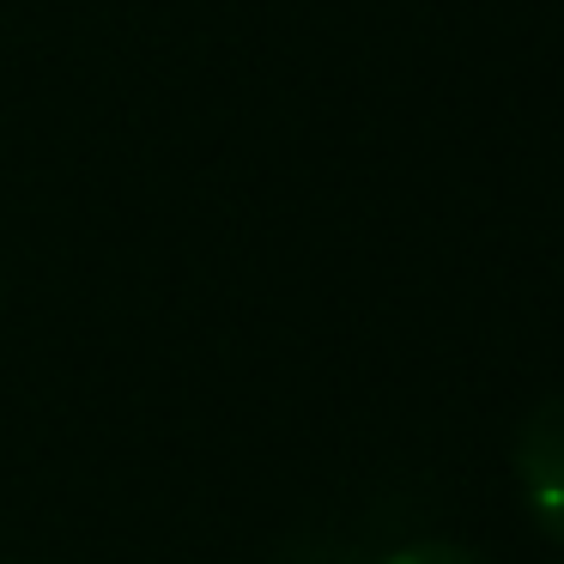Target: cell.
<instances>
[{
    "label": "cell",
    "mask_w": 564,
    "mask_h": 564,
    "mask_svg": "<svg viewBox=\"0 0 564 564\" xmlns=\"http://www.w3.org/2000/svg\"><path fill=\"white\" fill-rule=\"evenodd\" d=\"M516 491L552 546H564V394H546L516 431Z\"/></svg>",
    "instance_id": "obj_1"
},
{
    "label": "cell",
    "mask_w": 564,
    "mask_h": 564,
    "mask_svg": "<svg viewBox=\"0 0 564 564\" xmlns=\"http://www.w3.org/2000/svg\"><path fill=\"white\" fill-rule=\"evenodd\" d=\"M377 564H486V558L474 546H462V540H413V546H394Z\"/></svg>",
    "instance_id": "obj_2"
},
{
    "label": "cell",
    "mask_w": 564,
    "mask_h": 564,
    "mask_svg": "<svg viewBox=\"0 0 564 564\" xmlns=\"http://www.w3.org/2000/svg\"><path fill=\"white\" fill-rule=\"evenodd\" d=\"M558 564H564V558H558Z\"/></svg>",
    "instance_id": "obj_3"
}]
</instances>
